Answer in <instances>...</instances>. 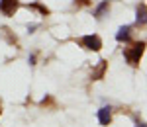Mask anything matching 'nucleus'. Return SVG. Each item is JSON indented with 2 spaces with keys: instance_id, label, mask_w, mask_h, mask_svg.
<instances>
[{
  "instance_id": "nucleus-12",
  "label": "nucleus",
  "mask_w": 147,
  "mask_h": 127,
  "mask_svg": "<svg viewBox=\"0 0 147 127\" xmlns=\"http://www.w3.org/2000/svg\"><path fill=\"white\" fill-rule=\"evenodd\" d=\"M30 65H35V55H34V53L30 55Z\"/></svg>"
},
{
  "instance_id": "nucleus-2",
  "label": "nucleus",
  "mask_w": 147,
  "mask_h": 127,
  "mask_svg": "<svg viewBox=\"0 0 147 127\" xmlns=\"http://www.w3.org/2000/svg\"><path fill=\"white\" fill-rule=\"evenodd\" d=\"M79 45L84 47V49H88V51H100L102 49V39L96 33L82 35V37L79 39Z\"/></svg>"
},
{
  "instance_id": "nucleus-5",
  "label": "nucleus",
  "mask_w": 147,
  "mask_h": 127,
  "mask_svg": "<svg viewBox=\"0 0 147 127\" xmlns=\"http://www.w3.org/2000/svg\"><path fill=\"white\" fill-rule=\"evenodd\" d=\"M131 29H134L131 25H122V27L118 29V33H116V39H118L120 43H129V41H131V33H134Z\"/></svg>"
},
{
  "instance_id": "nucleus-6",
  "label": "nucleus",
  "mask_w": 147,
  "mask_h": 127,
  "mask_svg": "<svg viewBox=\"0 0 147 127\" xmlns=\"http://www.w3.org/2000/svg\"><path fill=\"white\" fill-rule=\"evenodd\" d=\"M106 12H110V0H102L100 4L94 8L92 16H94V20H102L106 16Z\"/></svg>"
},
{
  "instance_id": "nucleus-3",
  "label": "nucleus",
  "mask_w": 147,
  "mask_h": 127,
  "mask_svg": "<svg viewBox=\"0 0 147 127\" xmlns=\"http://www.w3.org/2000/svg\"><path fill=\"white\" fill-rule=\"evenodd\" d=\"M18 8H20V0H0V12L8 18L14 16Z\"/></svg>"
},
{
  "instance_id": "nucleus-7",
  "label": "nucleus",
  "mask_w": 147,
  "mask_h": 127,
  "mask_svg": "<svg viewBox=\"0 0 147 127\" xmlns=\"http://www.w3.org/2000/svg\"><path fill=\"white\" fill-rule=\"evenodd\" d=\"M106 69H108V61H106V59H102L100 63H98V67L92 70L90 78H92V80H100L102 76H104V72H106Z\"/></svg>"
},
{
  "instance_id": "nucleus-10",
  "label": "nucleus",
  "mask_w": 147,
  "mask_h": 127,
  "mask_svg": "<svg viewBox=\"0 0 147 127\" xmlns=\"http://www.w3.org/2000/svg\"><path fill=\"white\" fill-rule=\"evenodd\" d=\"M75 4H77V6H88L90 0H75Z\"/></svg>"
},
{
  "instance_id": "nucleus-9",
  "label": "nucleus",
  "mask_w": 147,
  "mask_h": 127,
  "mask_svg": "<svg viewBox=\"0 0 147 127\" xmlns=\"http://www.w3.org/2000/svg\"><path fill=\"white\" fill-rule=\"evenodd\" d=\"M28 8L37 10L41 16H49V8H47V6H43V4H39V2H32V4H28Z\"/></svg>"
},
{
  "instance_id": "nucleus-11",
  "label": "nucleus",
  "mask_w": 147,
  "mask_h": 127,
  "mask_svg": "<svg viewBox=\"0 0 147 127\" xmlns=\"http://www.w3.org/2000/svg\"><path fill=\"white\" fill-rule=\"evenodd\" d=\"M34 29H37V23H32V25H28V31H30V33H32Z\"/></svg>"
},
{
  "instance_id": "nucleus-13",
  "label": "nucleus",
  "mask_w": 147,
  "mask_h": 127,
  "mask_svg": "<svg viewBox=\"0 0 147 127\" xmlns=\"http://www.w3.org/2000/svg\"><path fill=\"white\" fill-rule=\"evenodd\" d=\"M136 127H145V123H143V121H139V119H137V121H136Z\"/></svg>"
},
{
  "instance_id": "nucleus-4",
  "label": "nucleus",
  "mask_w": 147,
  "mask_h": 127,
  "mask_svg": "<svg viewBox=\"0 0 147 127\" xmlns=\"http://www.w3.org/2000/svg\"><path fill=\"white\" fill-rule=\"evenodd\" d=\"M98 121H100V125H104V127H108L112 123V108H110V106H104V108L98 110Z\"/></svg>"
},
{
  "instance_id": "nucleus-8",
  "label": "nucleus",
  "mask_w": 147,
  "mask_h": 127,
  "mask_svg": "<svg viewBox=\"0 0 147 127\" xmlns=\"http://www.w3.org/2000/svg\"><path fill=\"white\" fill-rule=\"evenodd\" d=\"M147 14V8H145V2H141L139 6H137V12H136V22L137 25H145V16Z\"/></svg>"
},
{
  "instance_id": "nucleus-14",
  "label": "nucleus",
  "mask_w": 147,
  "mask_h": 127,
  "mask_svg": "<svg viewBox=\"0 0 147 127\" xmlns=\"http://www.w3.org/2000/svg\"><path fill=\"white\" fill-rule=\"evenodd\" d=\"M0 114H2V106H0Z\"/></svg>"
},
{
  "instance_id": "nucleus-1",
  "label": "nucleus",
  "mask_w": 147,
  "mask_h": 127,
  "mask_svg": "<svg viewBox=\"0 0 147 127\" xmlns=\"http://www.w3.org/2000/svg\"><path fill=\"white\" fill-rule=\"evenodd\" d=\"M143 51H145V41H136V43H131L129 47L124 49V57L131 67H137L141 57H143Z\"/></svg>"
}]
</instances>
